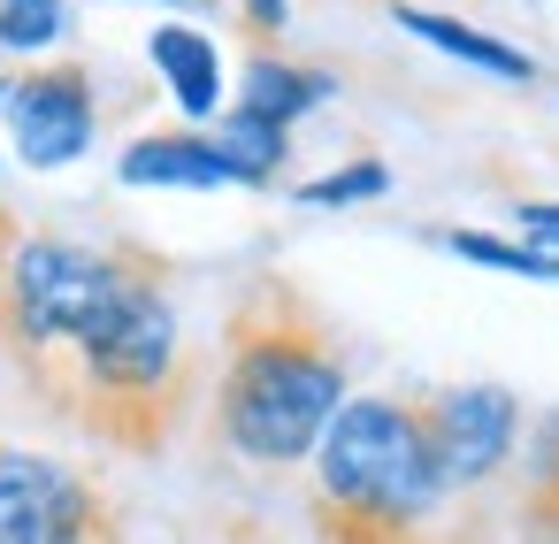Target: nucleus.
I'll return each mask as SVG.
<instances>
[{
    "label": "nucleus",
    "instance_id": "nucleus-16",
    "mask_svg": "<svg viewBox=\"0 0 559 544\" xmlns=\"http://www.w3.org/2000/svg\"><path fill=\"white\" fill-rule=\"evenodd\" d=\"M521 230H528V238H544V246H559V208H544V200H536V208H521Z\"/></svg>",
    "mask_w": 559,
    "mask_h": 544
},
{
    "label": "nucleus",
    "instance_id": "nucleus-7",
    "mask_svg": "<svg viewBox=\"0 0 559 544\" xmlns=\"http://www.w3.org/2000/svg\"><path fill=\"white\" fill-rule=\"evenodd\" d=\"M123 185H154V192H230V162L215 154L207 131H154V139H131L123 162H116Z\"/></svg>",
    "mask_w": 559,
    "mask_h": 544
},
{
    "label": "nucleus",
    "instance_id": "nucleus-10",
    "mask_svg": "<svg viewBox=\"0 0 559 544\" xmlns=\"http://www.w3.org/2000/svg\"><path fill=\"white\" fill-rule=\"evenodd\" d=\"M337 85L322 70H299V62H276V55H253L246 62V85H238V116H261L276 131H292L307 108H322Z\"/></svg>",
    "mask_w": 559,
    "mask_h": 544
},
{
    "label": "nucleus",
    "instance_id": "nucleus-1",
    "mask_svg": "<svg viewBox=\"0 0 559 544\" xmlns=\"http://www.w3.org/2000/svg\"><path fill=\"white\" fill-rule=\"evenodd\" d=\"M0 360L24 391L116 452H162L192 406V345L154 246L24 230L0 284Z\"/></svg>",
    "mask_w": 559,
    "mask_h": 544
},
{
    "label": "nucleus",
    "instance_id": "nucleus-2",
    "mask_svg": "<svg viewBox=\"0 0 559 544\" xmlns=\"http://www.w3.org/2000/svg\"><path fill=\"white\" fill-rule=\"evenodd\" d=\"M345 406V345L330 315L292 276H253L223 322V376H215V429L253 468L314 460L322 429Z\"/></svg>",
    "mask_w": 559,
    "mask_h": 544
},
{
    "label": "nucleus",
    "instance_id": "nucleus-5",
    "mask_svg": "<svg viewBox=\"0 0 559 544\" xmlns=\"http://www.w3.org/2000/svg\"><path fill=\"white\" fill-rule=\"evenodd\" d=\"M9 146L24 169H70L78 154H93V131H100V93H93V70L85 62H47V70H24L9 78Z\"/></svg>",
    "mask_w": 559,
    "mask_h": 544
},
{
    "label": "nucleus",
    "instance_id": "nucleus-20",
    "mask_svg": "<svg viewBox=\"0 0 559 544\" xmlns=\"http://www.w3.org/2000/svg\"><path fill=\"white\" fill-rule=\"evenodd\" d=\"M162 9H185V0H162Z\"/></svg>",
    "mask_w": 559,
    "mask_h": 544
},
{
    "label": "nucleus",
    "instance_id": "nucleus-18",
    "mask_svg": "<svg viewBox=\"0 0 559 544\" xmlns=\"http://www.w3.org/2000/svg\"><path fill=\"white\" fill-rule=\"evenodd\" d=\"M16 238H24V223L0 208V284H9V253H16Z\"/></svg>",
    "mask_w": 559,
    "mask_h": 544
},
{
    "label": "nucleus",
    "instance_id": "nucleus-17",
    "mask_svg": "<svg viewBox=\"0 0 559 544\" xmlns=\"http://www.w3.org/2000/svg\"><path fill=\"white\" fill-rule=\"evenodd\" d=\"M246 24L253 32H284V0H246Z\"/></svg>",
    "mask_w": 559,
    "mask_h": 544
},
{
    "label": "nucleus",
    "instance_id": "nucleus-4",
    "mask_svg": "<svg viewBox=\"0 0 559 544\" xmlns=\"http://www.w3.org/2000/svg\"><path fill=\"white\" fill-rule=\"evenodd\" d=\"M0 544H123V506L55 452H0Z\"/></svg>",
    "mask_w": 559,
    "mask_h": 544
},
{
    "label": "nucleus",
    "instance_id": "nucleus-6",
    "mask_svg": "<svg viewBox=\"0 0 559 544\" xmlns=\"http://www.w3.org/2000/svg\"><path fill=\"white\" fill-rule=\"evenodd\" d=\"M421 414H429V445H437V468L452 490L498 475L521 445V399L506 383H444V391H421Z\"/></svg>",
    "mask_w": 559,
    "mask_h": 544
},
{
    "label": "nucleus",
    "instance_id": "nucleus-3",
    "mask_svg": "<svg viewBox=\"0 0 559 544\" xmlns=\"http://www.w3.org/2000/svg\"><path fill=\"white\" fill-rule=\"evenodd\" d=\"M452 483L429 445L421 391L345 399L314 445V536L322 544H437Z\"/></svg>",
    "mask_w": 559,
    "mask_h": 544
},
{
    "label": "nucleus",
    "instance_id": "nucleus-12",
    "mask_svg": "<svg viewBox=\"0 0 559 544\" xmlns=\"http://www.w3.org/2000/svg\"><path fill=\"white\" fill-rule=\"evenodd\" d=\"M444 253L475 261V269H506V276H536V284H559V246H513V238H490V230H437Z\"/></svg>",
    "mask_w": 559,
    "mask_h": 544
},
{
    "label": "nucleus",
    "instance_id": "nucleus-13",
    "mask_svg": "<svg viewBox=\"0 0 559 544\" xmlns=\"http://www.w3.org/2000/svg\"><path fill=\"white\" fill-rule=\"evenodd\" d=\"M62 24H70L62 0H0V47H9V55H39V47H55Z\"/></svg>",
    "mask_w": 559,
    "mask_h": 544
},
{
    "label": "nucleus",
    "instance_id": "nucleus-14",
    "mask_svg": "<svg viewBox=\"0 0 559 544\" xmlns=\"http://www.w3.org/2000/svg\"><path fill=\"white\" fill-rule=\"evenodd\" d=\"M376 192H391V169H383V162H353V169H330V177L299 185L307 208H360V200H376Z\"/></svg>",
    "mask_w": 559,
    "mask_h": 544
},
{
    "label": "nucleus",
    "instance_id": "nucleus-9",
    "mask_svg": "<svg viewBox=\"0 0 559 544\" xmlns=\"http://www.w3.org/2000/svg\"><path fill=\"white\" fill-rule=\"evenodd\" d=\"M146 55H154L162 85L177 93V108H185L192 123H207V116L223 108V55H215L207 32H192V24H162V32L146 39Z\"/></svg>",
    "mask_w": 559,
    "mask_h": 544
},
{
    "label": "nucleus",
    "instance_id": "nucleus-8",
    "mask_svg": "<svg viewBox=\"0 0 559 544\" xmlns=\"http://www.w3.org/2000/svg\"><path fill=\"white\" fill-rule=\"evenodd\" d=\"M391 24H399V32H414L421 47H437V55H452V62H467V70L498 78V85H528V78H536V62H528L521 47H506V39H490V32L460 24V16H437V9H414V0H399Z\"/></svg>",
    "mask_w": 559,
    "mask_h": 544
},
{
    "label": "nucleus",
    "instance_id": "nucleus-15",
    "mask_svg": "<svg viewBox=\"0 0 559 544\" xmlns=\"http://www.w3.org/2000/svg\"><path fill=\"white\" fill-rule=\"evenodd\" d=\"M536 521H559V422L536 452Z\"/></svg>",
    "mask_w": 559,
    "mask_h": 544
},
{
    "label": "nucleus",
    "instance_id": "nucleus-19",
    "mask_svg": "<svg viewBox=\"0 0 559 544\" xmlns=\"http://www.w3.org/2000/svg\"><path fill=\"white\" fill-rule=\"evenodd\" d=\"M0 108H9V78H0Z\"/></svg>",
    "mask_w": 559,
    "mask_h": 544
},
{
    "label": "nucleus",
    "instance_id": "nucleus-11",
    "mask_svg": "<svg viewBox=\"0 0 559 544\" xmlns=\"http://www.w3.org/2000/svg\"><path fill=\"white\" fill-rule=\"evenodd\" d=\"M207 139H215V154L230 162L238 185H269V177L284 169V154H292V131H276V123H261V116H223Z\"/></svg>",
    "mask_w": 559,
    "mask_h": 544
}]
</instances>
